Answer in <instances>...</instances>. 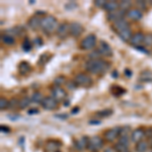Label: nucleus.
I'll return each mask as SVG.
<instances>
[{
    "label": "nucleus",
    "instance_id": "obj_1",
    "mask_svg": "<svg viewBox=\"0 0 152 152\" xmlns=\"http://www.w3.org/2000/svg\"><path fill=\"white\" fill-rule=\"evenodd\" d=\"M110 68V63L104 59H89L85 63V69L92 74H104Z\"/></svg>",
    "mask_w": 152,
    "mask_h": 152
},
{
    "label": "nucleus",
    "instance_id": "obj_45",
    "mask_svg": "<svg viewBox=\"0 0 152 152\" xmlns=\"http://www.w3.org/2000/svg\"><path fill=\"white\" fill-rule=\"evenodd\" d=\"M125 75H126L127 77H131V76H132V71L130 69H126V70H125Z\"/></svg>",
    "mask_w": 152,
    "mask_h": 152
},
{
    "label": "nucleus",
    "instance_id": "obj_19",
    "mask_svg": "<svg viewBox=\"0 0 152 152\" xmlns=\"http://www.w3.org/2000/svg\"><path fill=\"white\" fill-rule=\"evenodd\" d=\"M104 9V10L107 11V12H109V13L116 11V10H118V9H120L119 2L115 1V0H112V1H107Z\"/></svg>",
    "mask_w": 152,
    "mask_h": 152
},
{
    "label": "nucleus",
    "instance_id": "obj_25",
    "mask_svg": "<svg viewBox=\"0 0 152 152\" xmlns=\"http://www.w3.org/2000/svg\"><path fill=\"white\" fill-rule=\"evenodd\" d=\"M119 6L121 10L125 11L127 13L132 7V2L130 0H122L121 2H119Z\"/></svg>",
    "mask_w": 152,
    "mask_h": 152
},
{
    "label": "nucleus",
    "instance_id": "obj_46",
    "mask_svg": "<svg viewBox=\"0 0 152 152\" xmlns=\"http://www.w3.org/2000/svg\"><path fill=\"white\" fill-rule=\"evenodd\" d=\"M1 132H2V133H8V132H9V128H7V127H4V126H1Z\"/></svg>",
    "mask_w": 152,
    "mask_h": 152
},
{
    "label": "nucleus",
    "instance_id": "obj_8",
    "mask_svg": "<svg viewBox=\"0 0 152 152\" xmlns=\"http://www.w3.org/2000/svg\"><path fill=\"white\" fill-rule=\"evenodd\" d=\"M97 51L99 52L100 55L105 56V57H110V56L113 55L112 47L105 41H100L99 42V49H97Z\"/></svg>",
    "mask_w": 152,
    "mask_h": 152
},
{
    "label": "nucleus",
    "instance_id": "obj_2",
    "mask_svg": "<svg viewBox=\"0 0 152 152\" xmlns=\"http://www.w3.org/2000/svg\"><path fill=\"white\" fill-rule=\"evenodd\" d=\"M59 26L58 20L55 16L53 15H47L44 16L42 19V28L45 33L47 34H52L53 31H57Z\"/></svg>",
    "mask_w": 152,
    "mask_h": 152
},
{
    "label": "nucleus",
    "instance_id": "obj_18",
    "mask_svg": "<svg viewBox=\"0 0 152 152\" xmlns=\"http://www.w3.org/2000/svg\"><path fill=\"white\" fill-rule=\"evenodd\" d=\"M113 26L116 29L117 33H120V31H122L130 28V24L125 18H122V19H120V20L116 21V23H114V26Z\"/></svg>",
    "mask_w": 152,
    "mask_h": 152
},
{
    "label": "nucleus",
    "instance_id": "obj_41",
    "mask_svg": "<svg viewBox=\"0 0 152 152\" xmlns=\"http://www.w3.org/2000/svg\"><path fill=\"white\" fill-rule=\"evenodd\" d=\"M66 86H67V88H69L70 90H73L77 85L75 84L74 81H69V82H66Z\"/></svg>",
    "mask_w": 152,
    "mask_h": 152
},
{
    "label": "nucleus",
    "instance_id": "obj_42",
    "mask_svg": "<svg viewBox=\"0 0 152 152\" xmlns=\"http://www.w3.org/2000/svg\"><path fill=\"white\" fill-rule=\"evenodd\" d=\"M34 42H35V45L37 46V47H41L42 45H43V41H42L41 38H36L35 40H34Z\"/></svg>",
    "mask_w": 152,
    "mask_h": 152
},
{
    "label": "nucleus",
    "instance_id": "obj_43",
    "mask_svg": "<svg viewBox=\"0 0 152 152\" xmlns=\"http://www.w3.org/2000/svg\"><path fill=\"white\" fill-rule=\"evenodd\" d=\"M39 113H40V111H39L38 109H31L28 111V115H37V114H39Z\"/></svg>",
    "mask_w": 152,
    "mask_h": 152
},
{
    "label": "nucleus",
    "instance_id": "obj_33",
    "mask_svg": "<svg viewBox=\"0 0 152 152\" xmlns=\"http://www.w3.org/2000/svg\"><path fill=\"white\" fill-rule=\"evenodd\" d=\"M119 143L123 144V145H126V146H129L130 142H131V137L129 136H120L119 137Z\"/></svg>",
    "mask_w": 152,
    "mask_h": 152
},
{
    "label": "nucleus",
    "instance_id": "obj_40",
    "mask_svg": "<svg viewBox=\"0 0 152 152\" xmlns=\"http://www.w3.org/2000/svg\"><path fill=\"white\" fill-rule=\"evenodd\" d=\"M136 5L139 7L138 9H145L147 7V3L146 1H140V0H138V1H136Z\"/></svg>",
    "mask_w": 152,
    "mask_h": 152
},
{
    "label": "nucleus",
    "instance_id": "obj_5",
    "mask_svg": "<svg viewBox=\"0 0 152 152\" xmlns=\"http://www.w3.org/2000/svg\"><path fill=\"white\" fill-rule=\"evenodd\" d=\"M104 142L99 136H94L89 138V143H88V149L91 152H96L102 149Z\"/></svg>",
    "mask_w": 152,
    "mask_h": 152
},
{
    "label": "nucleus",
    "instance_id": "obj_31",
    "mask_svg": "<svg viewBox=\"0 0 152 152\" xmlns=\"http://www.w3.org/2000/svg\"><path fill=\"white\" fill-rule=\"evenodd\" d=\"M112 114H113V110L105 109V110H102V111H100V112H97L96 116H99L100 118H107V117L112 116Z\"/></svg>",
    "mask_w": 152,
    "mask_h": 152
},
{
    "label": "nucleus",
    "instance_id": "obj_26",
    "mask_svg": "<svg viewBox=\"0 0 152 152\" xmlns=\"http://www.w3.org/2000/svg\"><path fill=\"white\" fill-rule=\"evenodd\" d=\"M1 41L4 45H7V46H11L15 43V41H14V37H12L10 35H7V34H5V35H3L1 37Z\"/></svg>",
    "mask_w": 152,
    "mask_h": 152
},
{
    "label": "nucleus",
    "instance_id": "obj_12",
    "mask_svg": "<svg viewBox=\"0 0 152 152\" xmlns=\"http://www.w3.org/2000/svg\"><path fill=\"white\" fill-rule=\"evenodd\" d=\"M126 14H127V18L133 21H138L143 18V13H142V11L138 8L130 9Z\"/></svg>",
    "mask_w": 152,
    "mask_h": 152
},
{
    "label": "nucleus",
    "instance_id": "obj_36",
    "mask_svg": "<svg viewBox=\"0 0 152 152\" xmlns=\"http://www.w3.org/2000/svg\"><path fill=\"white\" fill-rule=\"evenodd\" d=\"M130 127H122L120 128V136H129Z\"/></svg>",
    "mask_w": 152,
    "mask_h": 152
},
{
    "label": "nucleus",
    "instance_id": "obj_30",
    "mask_svg": "<svg viewBox=\"0 0 152 152\" xmlns=\"http://www.w3.org/2000/svg\"><path fill=\"white\" fill-rule=\"evenodd\" d=\"M115 150H116V152H130L129 146L123 145V144L119 143V142L115 145Z\"/></svg>",
    "mask_w": 152,
    "mask_h": 152
},
{
    "label": "nucleus",
    "instance_id": "obj_17",
    "mask_svg": "<svg viewBox=\"0 0 152 152\" xmlns=\"http://www.w3.org/2000/svg\"><path fill=\"white\" fill-rule=\"evenodd\" d=\"M144 37H145V35H143L142 33L134 34L133 37H132V39H131V41H130V43H131V45L133 46L134 48L139 47V46L143 45Z\"/></svg>",
    "mask_w": 152,
    "mask_h": 152
},
{
    "label": "nucleus",
    "instance_id": "obj_14",
    "mask_svg": "<svg viewBox=\"0 0 152 152\" xmlns=\"http://www.w3.org/2000/svg\"><path fill=\"white\" fill-rule=\"evenodd\" d=\"M42 19H43V18H41L39 15H35L33 18H31L28 23V28L33 29V31H37V29L42 28Z\"/></svg>",
    "mask_w": 152,
    "mask_h": 152
},
{
    "label": "nucleus",
    "instance_id": "obj_39",
    "mask_svg": "<svg viewBox=\"0 0 152 152\" xmlns=\"http://www.w3.org/2000/svg\"><path fill=\"white\" fill-rule=\"evenodd\" d=\"M65 7L67 8V10H73L75 7H77V4L74 1H69L68 3L65 4Z\"/></svg>",
    "mask_w": 152,
    "mask_h": 152
},
{
    "label": "nucleus",
    "instance_id": "obj_21",
    "mask_svg": "<svg viewBox=\"0 0 152 152\" xmlns=\"http://www.w3.org/2000/svg\"><path fill=\"white\" fill-rule=\"evenodd\" d=\"M118 35H119L120 39L124 42H130L132 39V37H133L131 28H127V29H125V31H120V33H118Z\"/></svg>",
    "mask_w": 152,
    "mask_h": 152
},
{
    "label": "nucleus",
    "instance_id": "obj_27",
    "mask_svg": "<svg viewBox=\"0 0 152 152\" xmlns=\"http://www.w3.org/2000/svg\"><path fill=\"white\" fill-rule=\"evenodd\" d=\"M149 145L145 140H142L141 142L136 144V151L137 152H146L148 150Z\"/></svg>",
    "mask_w": 152,
    "mask_h": 152
},
{
    "label": "nucleus",
    "instance_id": "obj_6",
    "mask_svg": "<svg viewBox=\"0 0 152 152\" xmlns=\"http://www.w3.org/2000/svg\"><path fill=\"white\" fill-rule=\"evenodd\" d=\"M66 95H67V94L61 86H55L51 90V96L55 99L58 102L64 100L66 99Z\"/></svg>",
    "mask_w": 152,
    "mask_h": 152
},
{
    "label": "nucleus",
    "instance_id": "obj_35",
    "mask_svg": "<svg viewBox=\"0 0 152 152\" xmlns=\"http://www.w3.org/2000/svg\"><path fill=\"white\" fill-rule=\"evenodd\" d=\"M19 107V100L16 99H12L11 100H9V105L8 109H16V107Z\"/></svg>",
    "mask_w": 152,
    "mask_h": 152
},
{
    "label": "nucleus",
    "instance_id": "obj_34",
    "mask_svg": "<svg viewBox=\"0 0 152 152\" xmlns=\"http://www.w3.org/2000/svg\"><path fill=\"white\" fill-rule=\"evenodd\" d=\"M8 105H9V100H7L5 97L2 96L0 99V110L3 111V110L8 109Z\"/></svg>",
    "mask_w": 152,
    "mask_h": 152
},
{
    "label": "nucleus",
    "instance_id": "obj_28",
    "mask_svg": "<svg viewBox=\"0 0 152 152\" xmlns=\"http://www.w3.org/2000/svg\"><path fill=\"white\" fill-rule=\"evenodd\" d=\"M31 97H28V96L23 97V99H21L20 100H19V107H18V109H21V110L26 109V107H28V105L31 104Z\"/></svg>",
    "mask_w": 152,
    "mask_h": 152
},
{
    "label": "nucleus",
    "instance_id": "obj_22",
    "mask_svg": "<svg viewBox=\"0 0 152 152\" xmlns=\"http://www.w3.org/2000/svg\"><path fill=\"white\" fill-rule=\"evenodd\" d=\"M18 71L20 74L26 75L31 71V64L26 61H23L18 64Z\"/></svg>",
    "mask_w": 152,
    "mask_h": 152
},
{
    "label": "nucleus",
    "instance_id": "obj_7",
    "mask_svg": "<svg viewBox=\"0 0 152 152\" xmlns=\"http://www.w3.org/2000/svg\"><path fill=\"white\" fill-rule=\"evenodd\" d=\"M42 107H43V109L47 110V111H53V110L57 109L58 102L55 99H53L52 96H47L45 97L44 102H42Z\"/></svg>",
    "mask_w": 152,
    "mask_h": 152
},
{
    "label": "nucleus",
    "instance_id": "obj_29",
    "mask_svg": "<svg viewBox=\"0 0 152 152\" xmlns=\"http://www.w3.org/2000/svg\"><path fill=\"white\" fill-rule=\"evenodd\" d=\"M23 50L24 52H31V48H33V43H31V41H29V39H24V41L23 42Z\"/></svg>",
    "mask_w": 152,
    "mask_h": 152
},
{
    "label": "nucleus",
    "instance_id": "obj_9",
    "mask_svg": "<svg viewBox=\"0 0 152 152\" xmlns=\"http://www.w3.org/2000/svg\"><path fill=\"white\" fill-rule=\"evenodd\" d=\"M119 137H120V128H118V127L107 130L104 133V139L109 142L115 141L117 138L119 139Z\"/></svg>",
    "mask_w": 152,
    "mask_h": 152
},
{
    "label": "nucleus",
    "instance_id": "obj_51",
    "mask_svg": "<svg viewBox=\"0 0 152 152\" xmlns=\"http://www.w3.org/2000/svg\"><path fill=\"white\" fill-rule=\"evenodd\" d=\"M57 152H59V151H57Z\"/></svg>",
    "mask_w": 152,
    "mask_h": 152
},
{
    "label": "nucleus",
    "instance_id": "obj_38",
    "mask_svg": "<svg viewBox=\"0 0 152 152\" xmlns=\"http://www.w3.org/2000/svg\"><path fill=\"white\" fill-rule=\"evenodd\" d=\"M67 81L65 80V77H63V76H59L55 79V84L56 86H61V84H63V83H66Z\"/></svg>",
    "mask_w": 152,
    "mask_h": 152
},
{
    "label": "nucleus",
    "instance_id": "obj_32",
    "mask_svg": "<svg viewBox=\"0 0 152 152\" xmlns=\"http://www.w3.org/2000/svg\"><path fill=\"white\" fill-rule=\"evenodd\" d=\"M143 46L144 47H152V34H148L145 35L143 41Z\"/></svg>",
    "mask_w": 152,
    "mask_h": 152
},
{
    "label": "nucleus",
    "instance_id": "obj_47",
    "mask_svg": "<svg viewBox=\"0 0 152 152\" xmlns=\"http://www.w3.org/2000/svg\"><path fill=\"white\" fill-rule=\"evenodd\" d=\"M104 152H116L115 150V148H112V147H107V148H105Z\"/></svg>",
    "mask_w": 152,
    "mask_h": 152
},
{
    "label": "nucleus",
    "instance_id": "obj_49",
    "mask_svg": "<svg viewBox=\"0 0 152 152\" xmlns=\"http://www.w3.org/2000/svg\"><path fill=\"white\" fill-rule=\"evenodd\" d=\"M78 111H79V107H75L74 110H72V113H71V114H74V113H76V112L78 113Z\"/></svg>",
    "mask_w": 152,
    "mask_h": 152
},
{
    "label": "nucleus",
    "instance_id": "obj_37",
    "mask_svg": "<svg viewBox=\"0 0 152 152\" xmlns=\"http://www.w3.org/2000/svg\"><path fill=\"white\" fill-rule=\"evenodd\" d=\"M107 0H95L94 1V5L99 8H104L105 4H107Z\"/></svg>",
    "mask_w": 152,
    "mask_h": 152
},
{
    "label": "nucleus",
    "instance_id": "obj_3",
    "mask_svg": "<svg viewBox=\"0 0 152 152\" xmlns=\"http://www.w3.org/2000/svg\"><path fill=\"white\" fill-rule=\"evenodd\" d=\"M74 82L77 86L81 87H90L92 85V79L89 75L85 74V73H79L74 77Z\"/></svg>",
    "mask_w": 152,
    "mask_h": 152
},
{
    "label": "nucleus",
    "instance_id": "obj_48",
    "mask_svg": "<svg viewBox=\"0 0 152 152\" xmlns=\"http://www.w3.org/2000/svg\"><path fill=\"white\" fill-rule=\"evenodd\" d=\"M89 124L90 125H99L100 124V121H90Z\"/></svg>",
    "mask_w": 152,
    "mask_h": 152
},
{
    "label": "nucleus",
    "instance_id": "obj_16",
    "mask_svg": "<svg viewBox=\"0 0 152 152\" xmlns=\"http://www.w3.org/2000/svg\"><path fill=\"white\" fill-rule=\"evenodd\" d=\"M88 143H89V138L86 136H83L81 138L77 139V140L74 142L75 148L79 151H81L85 148H88Z\"/></svg>",
    "mask_w": 152,
    "mask_h": 152
},
{
    "label": "nucleus",
    "instance_id": "obj_11",
    "mask_svg": "<svg viewBox=\"0 0 152 152\" xmlns=\"http://www.w3.org/2000/svg\"><path fill=\"white\" fill-rule=\"evenodd\" d=\"M83 33V26L81 23H77V21H73L70 23V35L72 37H79Z\"/></svg>",
    "mask_w": 152,
    "mask_h": 152
},
{
    "label": "nucleus",
    "instance_id": "obj_44",
    "mask_svg": "<svg viewBox=\"0 0 152 152\" xmlns=\"http://www.w3.org/2000/svg\"><path fill=\"white\" fill-rule=\"evenodd\" d=\"M136 49L138 51H140V52H143L144 54H148V51L146 50L144 47H142V46H139V47H136Z\"/></svg>",
    "mask_w": 152,
    "mask_h": 152
},
{
    "label": "nucleus",
    "instance_id": "obj_13",
    "mask_svg": "<svg viewBox=\"0 0 152 152\" xmlns=\"http://www.w3.org/2000/svg\"><path fill=\"white\" fill-rule=\"evenodd\" d=\"M144 137H145V131L143 129L141 128L135 129L131 134V141L137 144L143 140Z\"/></svg>",
    "mask_w": 152,
    "mask_h": 152
},
{
    "label": "nucleus",
    "instance_id": "obj_50",
    "mask_svg": "<svg viewBox=\"0 0 152 152\" xmlns=\"http://www.w3.org/2000/svg\"><path fill=\"white\" fill-rule=\"evenodd\" d=\"M35 3V0H31V4H34Z\"/></svg>",
    "mask_w": 152,
    "mask_h": 152
},
{
    "label": "nucleus",
    "instance_id": "obj_23",
    "mask_svg": "<svg viewBox=\"0 0 152 152\" xmlns=\"http://www.w3.org/2000/svg\"><path fill=\"white\" fill-rule=\"evenodd\" d=\"M31 102H34V104H42V102H44L45 97H44V95L42 94V92L35 91L33 94H31Z\"/></svg>",
    "mask_w": 152,
    "mask_h": 152
},
{
    "label": "nucleus",
    "instance_id": "obj_10",
    "mask_svg": "<svg viewBox=\"0 0 152 152\" xmlns=\"http://www.w3.org/2000/svg\"><path fill=\"white\" fill-rule=\"evenodd\" d=\"M56 31H57V36L59 38L65 39L66 37H68V35H70V23H62L61 24H59Z\"/></svg>",
    "mask_w": 152,
    "mask_h": 152
},
{
    "label": "nucleus",
    "instance_id": "obj_20",
    "mask_svg": "<svg viewBox=\"0 0 152 152\" xmlns=\"http://www.w3.org/2000/svg\"><path fill=\"white\" fill-rule=\"evenodd\" d=\"M139 81L142 82H152V71L144 70L139 75Z\"/></svg>",
    "mask_w": 152,
    "mask_h": 152
},
{
    "label": "nucleus",
    "instance_id": "obj_15",
    "mask_svg": "<svg viewBox=\"0 0 152 152\" xmlns=\"http://www.w3.org/2000/svg\"><path fill=\"white\" fill-rule=\"evenodd\" d=\"M125 14H126V12L121 10V9H118V10L114 11V12H111V13L107 14V18L109 21H113V23H116V21L120 20V19L124 18Z\"/></svg>",
    "mask_w": 152,
    "mask_h": 152
},
{
    "label": "nucleus",
    "instance_id": "obj_24",
    "mask_svg": "<svg viewBox=\"0 0 152 152\" xmlns=\"http://www.w3.org/2000/svg\"><path fill=\"white\" fill-rule=\"evenodd\" d=\"M59 147H60V143H58L55 140L48 141L47 144H46V149H47V151L50 152H57V149Z\"/></svg>",
    "mask_w": 152,
    "mask_h": 152
},
{
    "label": "nucleus",
    "instance_id": "obj_4",
    "mask_svg": "<svg viewBox=\"0 0 152 152\" xmlns=\"http://www.w3.org/2000/svg\"><path fill=\"white\" fill-rule=\"evenodd\" d=\"M95 45H96V36L90 34L82 40L81 44H80V48L82 50H91L94 48Z\"/></svg>",
    "mask_w": 152,
    "mask_h": 152
}]
</instances>
